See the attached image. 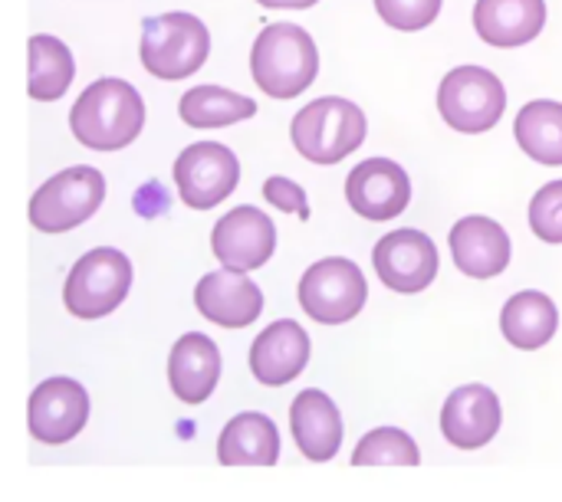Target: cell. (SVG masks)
<instances>
[{
  "label": "cell",
  "mask_w": 562,
  "mask_h": 502,
  "mask_svg": "<svg viewBox=\"0 0 562 502\" xmlns=\"http://www.w3.org/2000/svg\"><path fill=\"white\" fill-rule=\"evenodd\" d=\"M145 125V102L125 79L105 76L79 92L69 109V128L79 145L92 151H119L138 138Z\"/></svg>",
  "instance_id": "6da1fadb"
},
{
  "label": "cell",
  "mask_w": 562,
  "mask_h": 502,
  "mask_svg": "<svg viewBox=\"0 0 562 502\" xmlns=\"http://www.w3.org/2000/svg\"><path fill=\"white\" fill-rule=\"evenodd\" d=\"M254 82L273 99H296L319 72V49L313 36L296 23H270L260 30L250 49Z\"/></svg>",
  "instance_id": "7a4b0ae2"
},
{
  "label": "cell",
  "mask_w": 562,
  "mask_h": 502,
  "mask_svg": "<svg viewBox=\"0 0 562 502\" xmlns=\"http://www.w3.org/2000/svg\"><path fill=\"white\" fill-rule=\"evenodd\" d=\"M369 122L362 109L342 95H323L293 115V148L313 164H339L366 141Z\"/></svg>",
  "instance_id": "3957f363"
},
{
  "label": "cell",
  "mask_w": 562,
  "mask_h": 502,
  "mask_svg": "<svg viewBox=\"0 0 562 502\" xmlns=\"http://www.w3.org/2000/svg\"><path fill=\"white\" fill-rule=\"evenodd\" d=\"M142 66L165 82L194 76L211 56V33L204 20L184 10L158 13L142 20V43H138Z\"/></svg>",
  "instance_id": "277c9868"
},
{
  "label": "cell",
  "mask_w": 562,
  "mask_h": 502,
  "mask_svg": "<svg viewBox=\"0 0 562 502\" xmlns=\"http://www.w3.org/2000/svg\"><path fill=\"white\" fill-rule=\"evenodd\" d=\"M132 260L115 247H95L79 256L66 276L63 303L76 319H105L115 312L132 289Z\"/></svg>",
  "instance_id": "5b68a950"
},
{
  "label": "cell",
  "mask_w": 562,
  "mask_h": 502,
  "mask_svg": "<svg viewBox=\"0 0 562 502\" xmlns=\"http://www.w3.org/2000/svg\"><path fill=\"white\" fill-rule=\"evenodd\" d=\"M105 201V178L99 168L76 164L36 187L30 197V224L43 233H66L86 224Z\"/></svg>",
  "instance_id": "8992f818"
},
{
  "label": "cell",
  "mask_w": 562,
  "mask_h": 502,
  "mask_svg": "<svg viewBox=\"0 0 562 502\" xmlns=\"http://www.w3.org/2000/svg\"><path fill=\"white\" fill-rule=\"evenodd\" d=\"M504 109H507V89L484 66H458L441 79L438 112L451 128L464 135H481L494 128Z\"/></svg>",
  "instance_id": "52a82bcc"
},
{
  "label": "cell",
  "mask_w": 562,
  "mask_h": 502,
  "mask_svg": "<svg viewBox=\"0 0 562 502\" xmlns=\"http://www.w3.org/2000/svg\"><path fill=\"white\" fill-rule=\"evenodd\" d=\"M369 299L362 270L346 256H326L313 263L300 279V306L319 326L352 322Z\"/></svg>",
  "instance_id": "ba28073f"
},
{
  "label": "cell",
  "mask_w": 562,
  "mask_h": 502,
  "mask_svg": "<svg viewBox=\"0 0 562 502\" xmlns=\"http://www.w3.org/2000/svg\"><path fill=\"white\" fill-rule=\"evenodd\" d=\"M240 181L237 155L221 141H194L175 158L178 197L194 210H211L234 194Z\"/></svg>",
  "instance_id": "9c48e42d"
},
{
  "label": "cell",
  "mask_w": 562,
  "mask_h": 502,
  "mask_svg": "<svg viewBox=\"0 0 562 502\" xmlns=\"http://www.w3.org/2000/svg\"><path fill=\"white\" fill-rule=\"evenodd\" d=\"M372 263H375L382 286H389L392 293H402V296H415L435 283L441 260H438L435 240L428 233L408 227V230L385 233L372 250Z\"/></svg>",
  "instance_id": "30bf717a"
},
{
  "label": "cell",
  "mask_w": 562,
  "mask_h": 502,
  "mask_svg": "<svg viewBox=\"0 0 562 502\" xmlns=\"http://www.w3.org/2000/svg\"><path fill=\"white\" fill-rule=\"evenodd\" d=\"M211 250L224 270H260L277 250V227L260 207H234L214 224Z\"/></svg>",
  "instance_id": "8fae6325"
},
{
  "label": "cell",
  "mask_w": 562,
  "mask_h": 502,
  "mask_svg": "<svg viewBox=\"0 0 562 502\" xmlns=\"http://www.w3.org/2000/svg\"><path fill=\"white\" fill-rule=\"evenodd\" d=\"M89 421V395L76 378H46L26 404V427L40 444H66Z\"/></svg>",
  "instance_id": "7c38bea8"
},
{
  "label": "cell",
  "mask_w": 562,
  "mask_h": 502,
  "mask_svg": "<svg viewBox=\"0 0 562 502\" xmlns=\"http://www.w3.org/2000/svg\"><path fill=\"white\" fill-rule=\"evenodd\" d=\"M346 201L366 220H395L412 201L408 171L392 158H369L349 171Z\"/></svg>",
  "instance_id": "4fadbf2b"
},
{
  "label": "cell",
  "mask_w": 562,
  "mask_h": 502,
  "mask_svg": "<svg viewBox=\"0 0 562 502\" xmlns=\"http://www.w3.org/2000/svg\"><path fill=\"white\" fill-rule=\"evenodd\" d=\"M504 424L501 398L487 385H464L451 391L441 408V434L458 450L487 447Z\"/></svg>",
  "instance_id": "5bb4252c"
},
{
  "label": "cell",
  "mask_w": 562,
  "mask_h": 502,
  "mask_svg": "<svg viewBox=\"0 0 562 502\" xmlns=\"http://www.w3.org/2000/svg\"><path fill=\"white\" fill-rule=\"evenodd\" d=\"M194 306L207 322H214L221 329H244L260 319L263 293L247 273L221 266L217 273H207L198 279Z\"/></svg>",
  "instance_id": "9a60e30c"
},
{
  "label": "cell",
  "mask_w": 562,
  "mask_h": 502,
  "mask_svg": "<svg viewBox=\"0 0 562 502\" xmlns=\"http://www.w3.org/2000/svg\"><path fill=\"white\" fill-rule=\"evenodd\" d=\"M310 365V335L300 322L280 319L267 326L250 345V372L260 385L280 388L303 375Z\"/></svg>",
  "instance_id": "2e32d148"
},
{
  "label": "cell",
  "mask_w": 562,
  "mask_h": 502,
  "mask_svg": "<svg viewBox=\"0 0 562 502\" xmlns=\"http://www.w3.org/2000/svg\"><path fill=\"white\" fill-rule=\"evenodd\" d=\"M454 266L471 279H494L510 266V237L491 217H464L451 227Z\"/></svg>",
  "instance_id": "e0dca14e"
},
{
  "label": "cell",
  "mask_w": 562,
  "mask_h": 502,
  "mask_svg": "<svg viewBox=\"0 0 562 502\" xmlns=\"http://www.w3.org/2000/svg\"><path fill=\"white\" fill-rule=\"evenodd\" d=\"M290 431L300 454L313 464L333 460L342 447V414L336 401L319 388L296 395L290 404Z\"/></svg>",
  "instance_id": "ac0fdd59"
},
{
  "label": "cell",
  "mask_w": 562,
  "mask_h": 502,
  "mask_svg": "<svg viewBox=\"0 0 562 502\" xmlns=\"http://www.w3.org/2000/svg\"><path fill=\"white\" fill-rule=\"evenodd\" d=\"M168 381L181 404H204L221 381V349L204 332H188L168 355Z\"/></svg>",
  "instance_id": "d6986e66"
},
{
  "label": "cell",
  "mask_w": 562,
  "mask_h": 502,
  "mask_svg": "<svg viewBox=\"0 0 562 502\" xmlns=\"http://www.w3.org/2000/svg\"><path fill=\"white\" fill-rule=\"evenodd\" d=\"M547 23V0H477L474 30L484 43L514 49L540 36Z\"/></svg>",
  "instance_id": "ffe728a7"
},
{
  "label": "cell",
  "mask_w": 562,
  "mask_h": 502,
  "mask_svg": "<svg viewBox=\"0 0 562 502\" xmlns=\"http://www.w3.org/2000/svg\"><path fill=\"white\" fill-rule=\"evenodd\" d=\"M217 460L224 467H273L280 460L277 424L260 411L231 418L217 437Z\"/></svg>",
  "instance_id": "44dd1931"
},
{
  "label": "cell",
  "mask_w": 562,
  "mask_h": 502,
  "mask_svg": "<svg viewBox=\"0 0 562 502\" xmlns=\"http://www.w3.org/2000/svg\"><path fill=\"white\" fill-rule=\"evenodd\" d=\"M557 329H560V309L547 293L537 289L510 296L501 312V332L520 352L543 349L557 335Z\"/></svg>",
  "instance_id": "7402d4cb"
},
{
  "label": "cell",
  "mask_w": 562,
  "mask_h": 502,
  "mask_svg": "<svg viewBox=\"0 0 562 502\" xmlns=\"http://www.w3.org/2000/svg\"><path fill=\"white\" fill-rule=\"evenodd\" d=\"M178 115L191 128H224L257 115V102L224 85H194L181 95Z\"/></svg>",
  "instance_id": "603a6c76"
},
{
  "label": "cell",
  "mask_w": 562,
  "mask_h": 502,
  "mask_svg": "<svg viewBox=\"0 0 562 502\" xmlns=\"http://www.w3.org/2000/svg\"><path fill=\"white\" fill-rule=\"evenodd\" d=\"M517 145L540 164L560 168L562 164V102L537 99L520 109L514 122Z\"/></svg>",
  "instance_id": "cb8c5ba5"
},
{
  "label": "cell",
  "mask_w": 562,
  "mask_h": 502,
  "mask_svg": "<svg viewBox=\"0 0 562 502\" xmlns=\"http://www.w3.org/2000/svg\"><path fill=\"white\" fill-rule=\"evenodd\" d=\"M72 76H76V62L63 39L49 33L30 36V82H26L30 99L36 102L59 99L72 85Z\"/></svg>",
  "instance_id": "d4e9b609"
},
{
  "label": "cell",
  "mask_w": 562,
  "mask_h": 502,
  "mask_svg": "<svg viewBox=\"0 0 562 502\" xmlns=\"http://www.w3.org/2000/svg\"><path fill=\"white\" fill-rule=\"evenodd\" d=\"M418 464H422L418 444L398 427H375L352 450V467H418Z\"/></svg>",
  "instance_id": "484cf974"
},
{
  "label": "cell",
  "mask_w": 562,
  "mask_h": 502,
  "mask_svg": "<svg viewBox=\"0 0 562 502\" xmlns=\"http://www.w3.org/2000/svg\"><path fill=\"white\" fill-rule=\"evenodd\" d=\"M530 227L543 243H562V181H550L533 194Z\"/></svg>",
  "instance_id": "4316f807"
},
{
  "label": "cell",
  "mask_w": 562,
  "mask_h": 502,
  "mask_svg": "<svg viewBox=\"0 0 562 502\" xmlns=\"http://www.w3.org/2000/svg\"><path fill=\"white\" fill-rule=\"evenodd\" d=\"M375 10L389 26L415 33V30H425L438 20L441 0H375Z\"/></svg>",
  "instance_id": "83f0119b"
},
{
  "label": "cell",
  "mask_w": 562,
  "mask_h": 502,
  "mask_svg": "<svg viewBox=\"0 0 562 502\" xmlns=\"http://www.w3.org/2000/svg\"><path fill=\"white\" fill-rule=\"evenodd\" d=\"M263 197H267L277 210H283V214H296V217H303V220L310 217L306 191H303L296 181L283 178V174H273V178L263 181Z\"/></svg>",
  "instance_id": "f1b7e54d"
},
{
  "label": "cell",
  "mask_w": 562,
  "mask_h": 502,
  "mask_svg": "<svg viewBox=\"0 0 562 502\" xmlns=\"http://www.w3.org/2000/svg\"><path fill=\"white\" fill-rule=\"evenodd\" d=\"M257 3L267 10H306V7H316L319 0H257Z\"/></svg>",
  "instance_id": "f546056e"
}]
</instances>
